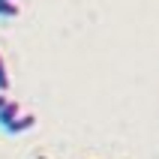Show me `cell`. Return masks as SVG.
Listing matches in <instances>:
<instances>
[{"mask_svg":"<svg viewBox=\"0 0 159 159\" xmlns=\"http://www.w3.org/2000/svg\"><path fill=\"white\" fill-rule=\"evenodd\" d=\"M33 126H36V117L30 114L21 102L6 99V105L0 108V129L6 135H21V132H27V129H33Z\"/></svg>","mask_w":159,"mask_h":159,"instance_id":"1","label":"cell"},{"mask_svg":"<svg viewBox=\"0 0 159 159\" xmlns=\"http://www.w3.org/2000/svg\"><path fill=\"white\" fill-rule=\"evenodd\" d=\"M21 15V6L15 0H0V18H18Z\"/></svg>","mask_w":159,"mask_h":159,"instance_id":"2","label":"cell"},{"mask_svg":"<svg viewBox=\"0 0 159 159\" xmlns=\"http://www.w3.org/2000/svg\"><path fill=\"white\" fill-rule=\"evenodd\" d=\"M9 84H12V78H9V66H6V57L0 54V93H6Z\"/></svg>","mask_w":159,"mask_h":159,"instance_id":"3","label":"cell"},{"mask_svg":"<svg viewBox=\"0 0 159 159\" xmlns=\"http://www.w3.org/2000/svg\"><path fill=\"white\" fill-rule=\"evenodd\" d=\"M6 105V93H0V108Z\"/></svg>","mask_w":159,"mask_h":159,"instance_id":"4","label":"cell"}]
</instances>
